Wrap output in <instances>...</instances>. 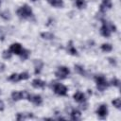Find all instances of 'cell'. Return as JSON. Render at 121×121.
I'll list each match as a JSON object with an SVG mask.
<instances>
[{
  "mask_svg": "<svg viewBox=\"0 0 121 121\" xmlns=\"http://www.w3.org/2000/svg\"><path fill=\"white\" fill-rule=\"evenodd\" d=\"M43 66V62L41 60H34V73L36 75L40 74L42 71V68Z\"/></svg>",
  "mask_w": 121,
  "mask_h": 121,
  "instance_id": "cell-8",
  "label": "cell"
},
{
  "mask_svg": "<svg viewBox=\"0 0 121 121\" xmlns=\"http://www.w3.org/2000/svg\"><path fill=\"white\" fill-rule=\"evenodd\" d=\"M32 86L34 88H43L45 86V82L42 79L35 78V79L32 80Z\"/></svg>",
  "mask_w": 121,
  "mask_h": 121,
  "instance_id": "cell-12",
  "label": "cell"
},
{
  "mask_svg": "<svg viewBox=\"0 0 121 121\" xmlns=\"http://www.w3.org/2000/svg\"><path fill=\"white\" fill-rule=\"evenodd\" d=\"M31 1H33V2H36V1H38V0H31Z\"/></svg>",
  "mask_w": 121,
  "mask_h": 121,
  "instance_id": "cell-32",
  "label": "cell"
},
{
  "mask_svg": "<svg viewBox=\"0 0 121 121\" xmlns=\"http://www.w3.org/2000/svg\"><path fill=\"white\" fill-rule=\"evenodd\" d=\"M29 100H30L32 103H34L35 105H37V106L41 105L42 102H43V98H42V96L39 95H30Z\"/></svg>",
  "mask_w": 121,
  "mask_h": 121,
  "instance_id": "cell-10",
  "label": "cell"
},
{
  "mask_svg": "<svg viewBox=\"0 0 121 121\" xmlns=\"http://www.w3.org/2000/svg\"><path fill=\"white\" fill-rule=\"evenodd\" d=\"M96 113H97V115L100 117V118H105L106 116H107V114H108V108H107V105H105V104H102V105H100L99 107H98V109H97V111H96Z\"/></svg>",
  "mask_w": 121,
  "mask_h": 121,
  "instance_id": "cell-6",
  "label": "cell"
},
{
  "mask_svg": "<svg viewBox=\"0 0 121 121\" xmlns=\"http://www.w3.org/2000/svg\"><path fill=\"white\" fill-rule=\"evenodd\" d=\"M9 80H10L12 82L19 81V76H18V74H12V75H10L9 78Z\"/></svg>",
  "mask_w": 121,
  "mask_h": 121,
  "instance_id": "cell-25",
  "label": "cell"
},
{
  "mask_svg": "<svg viewBox=\"0 0 121 121\" xmlns=\"http://www.w3.org/2000/svg\"><path fill=\"white\" fill-rule=\"evenodd\" d=\"M111 84L113 85V86H115V87H119V85H120V80H119L118 78H113L111 80Z\"/></svg>",
  "mask_w": 121,
  "mask_h": 121,
  "instance_id": "cell-28",
  "label": "cell"
},
{
  "mask_svg": "<svg viewBox=\"0 0 121 121\" xmlns=\"http://www.w3.org/2000/svg\"><path fill=\"white\" fill-rule=\"evenodd\" d=\"M95 82H96V88L101 92L104 91L110 85L103 76H95Z\"/></svg>",
  "mask_w": 121,
  "mask_h": 121,
  "instance_id": "cell-3",
  "label": "cell"
},
{
  "mask_svg": "<svg viewBox=\"0 0 121 121\" xmlns=\"http://www.w3.org/2000/svg\"><path fill=\"white\" fill-rule=\"evenodd\" d=\"M0 95H1V90H0Z\"/></svg>",
  "mask_w": 121,
  "mask_h": 121,
  "instance_id": "cell-33",
  "label": "cell"
},
{
  "mask_svg": "<svg viewBox=\"0 0 121 121\" xmlns=\"http://www.w3.org/2000/svg\"><path fill=\"white\" fill-rule=\"evenodd\" d=\"M75 71L78 73V74H80V75H84L85 74V72H84V69H83V67L81 66V65H78V64H77V65H75Z\"/></svg>",
  "mask_w": 121,
  "mask_h": 121,
  "instance_id": "cell-23",
  "label": "cell"
},
{
  "mask_svg": "<svg viewBox=\"0 0 121 121\" xmlns=\"http://www.w3.org/2000/svg\"><path fill=\"white\" fill-rule=\"evenodd\" d=\"M112 46L110 43H103L101 45V50L104 52H110L112 51Z\"/></svg>",
  "mask_w": 121,
  "mask_h": 121,
  "instance_id": "cell-21",
  "label": "cell"
},
{
  "mask_svg": "<svg viewBox=\"0 0 121 121\" xmlns=\"http://www.w3.org/2000/svg\"><path fill=\"white\" fill-rule=\"evenodd\" d=\"M17 14L22 19H28V18H30L32 16V10H31V9L29 8L28 5L25 4L24 6H22V7H20L18 9Z\"/></svg>",
  "mask_w": 121,
  "mask_h": 121,
  "instance_id": "cell-2",
  "label": "cell"
},
{
  "mask_svg": "<svg viewBox=\"0 0 121 121\" xmlns=\"http://www.w3.org/2000/svg\"><path fill=\"white\" fill-rule=\"evenodd\" d=\"M86 1L85 0H76V6L78 8V9H84L86 7Z\"/></svg>",
  "mask_w": 121,
  "mask_h": 121,
  "instance_id": "cell-20",
  "label": "cell"
},
{
  "mask_svg": "<svg viewBox=\"0 0 121 121\" xmlns=\"http://www.w3.org/2000/svg\"><path fill=\"white\" fill-rule=\"evenodd\" d=\"M53 91L59 95H66L67 94V88L61 83H55L53 85Z\"/></svg>",
  "mask_w": 121,
  "mask_h": 121,
  "instance_id": "cell-5",
  "label": "cell"
},
{
  "mask_svg": "<svg viewBox=\"0 0 121 121\" xmlns=\"http://www.w3.org/2000/svg\"><path fill=\"white\" fill-rule=\"evenodd\" d=\"M47 2L56 8H61L63 6V1L62 0H47Z\"/></svg>",
  "mask_w": 121,
  "mask_h": 121,
  "instance_id": "cell-15",
  "label": "cell"
},
{
  "mask_svg": "<svg viewBox=\"0 0 121 121\" xmlns=\"http://www.w3.org/2000/svg\"><path fill=\"white\" fill-rule=\"evenodd\" d=\"M5 69H6L5 64H4V63H0V73L4 72V71H5Z\"/></svg>",
  "mask_w": 121,
  "mask_h": 121,
  "instance_id": "cell-30",
  "label": "cell"
},
{
  "mask_svg": "<svg viewBox=\"0 0 121 121\" xmlns=\"http://www.w3.org/2000/svg\"><path fill=\"white\" fill-rule=\"evenodd\" d=\"M112 6V4L111 0H103V3L100 6V11L103 13L106 11L107 9H111Z\"/></svg>",
  "mask_w": 121,
  "mask_h": 121,
  "instance_id": "cell-11",
  "label": "cell"
},
{
  "mask_svg": "<svg viewBox=\"0 0 121 121\" xmlns=\"http://www.w3.org/2000/svg\"><path fill=\"white\" fill-rule=\"evenodd\" d=\"M19 56L21 57V59H22L23 60H26V59L28 58V56H29V51L23 48V50H22V52H21V54H20Z\"/></svg>",
  "mask_w": 121,
  "mask_h": 121,
  "instance_id": "cell-22",
  "label": "cell"
},
{
  "mask_svg": "<svg viewBox=\"0 0 121 121\" xmlns=\"http://www.w3.org/2000/svg\"><path fill=\"white\" fill-rule=\"evenodd\" d=\"M18 76H19V80H22V79H27V78H29V75H28V73H26V72H23V73L19 74Z\"/></svg>",
  "mask_w": 121,
  "mask_h": 121,
  "instance_id": "cell-27",
  "label": "cell"
},
{
  "mask_svg": "<svg viewBox=\"0 0 121 121\" xmlns=\"http://www.w3.org/2000/svg\"><path fill=\"white\" fill-rule=\"evenodd\" d=\"M2 56H3L4 59L9 60V59L11 58V51L10 50H4L3 53H2Z\"/></svg>",
  "mask_w": 121,
  "mask_h": 121,
  "instance_id": "cell-24",
  "label": "cell"
},
{
  "mask_svg": "<svg viewBox=\"0 0 121 121\" xmlns=\"http://www.w3.org/2000/svg\"><path fill=\"white\" fill-rule=\"evenodd\" d=\"M112 105L115 107V108H117V109H120L121 108V100H120V98H115L114 100H112Z\"/></svg>",
  "mask_w": 121,
  "mask_h": 121,
  "instance_id": "cell-26",
  "label": "cell"
},
{
  "mask_svg": "<svg viewBox=\"0 0 121 121\" xmlns=\"http://www.w3.org/2000/svg\"><path fill=\"white\" fill-rule=\"evenodd\" d=\"M5 108V105H4V102L2 100H0V111H3Z\"/></svg>",
  "mask_w": 121,
  "mask_h": 121,
  "instance_id": "cell-31",
  "label": "cell"
},
{
  "mask_svg": "<svg viewBox=\"0 0 121 121\" xmlns=\"http://www.w3.org/2000/svg\"><path fill=\"white\" fill-rule=\"evenodd\" d=\"M41 36H42L43 39H45V40H52V39H54V35L51 32H42Z\"/></svg>",
  "mask_w": 121,
  "mask_h": 121,
  "instance_id": "cell-19",
  "label": "cell"
},
{
  "mask_svg": "<svg viewBox=\"0 0 121 121\" xmlns=\"http://www.w3.org/2000/svg\"><path fill=\"white\" fill-rule=\"evenodd\" d=\"M112 31H113V32L116 31L115 26L112 25V24H111V23H108L106 21H103L102 26L100 28V33L102 34V36H104V37H110Z\"/></svg>",
  "mask_w": 121,
  "mask_h": 121,
  "instance_id": "cell-1",
  "label": "cell"
},
{
  "mask_svg": "<svg viewBox=\"0 0 121 121\" xmlns=\"http://www.w3.org/2000/svg\"><path fill=\"white\" fill-rule=\"evenodd\" d=\"M69 74H70V70L65 66H60L58 70L55 72V76L60 79L66 78L69 76Z\"/></svg>",
  "mask_w": 121,
  "mask_h": 121,
  "instance_id": "cell-4",
  "label": "cell"
},
{
  "mask_svg": "<svg viewBox=\"0 0 121 121\" xmlns=\"http://www.w3.org/2000/svg\"><path fill=\"white\" fill-rule=\"evenodd\" d=\"M74 99H75L77 102H78V103H83V102H85V100H86L85 95H84L83 93H81V92H77V93H75V94H74Z\"/></svg>",
  "mask_w": 121,
  "mask_h": 121,
  "instance_id": "cell-9",
  "label": "cell"
},
{
  "mask_svg": "<svg viewBox=\"0 0 121 121\" xmlns=\"http://www.w3.org/2000/svg\"><path fill=\"white\" fill-rule=\"evenodd\" d=\"M108 60H109V62L111 63V64H112V65H116V60H115V59H113V58H109L108 59Z\"/></svg>",
  "mask_w": 121,
  "mask_h": 121,
  "instance_id": "cell-29",
  "label": "cell"
},
{
  "mask_svg": "<svg viewBox=\"0 0 121 121\" xmlns=\"http://www.w3.org/2000/svg\"><path fill=\"white\" fill-rule=\"evenodd\" d=\"M33 114L31 113H28V114H24V113H18L17 114V120H24V119H26V118H33Z\"/></svg>",
  "mask_w": 121,
  "mask_h": 121,
  "instance_id": "cell-18",
  "label": "cell"
},
{
  "mask_svg": "<svg viewBox=\"0 0 121 121\" xmlns=\"http://www.w3.org/2000/svg\"><path fill=\"white\" fill-rule=\"evenodd\" d=\"M67 51H68L69 54H71V55H73V56H78V51H77V49L75 48V46L73 45V43H72V42H69V43H68V45H67Z\"/></svg>",
  "mask_w": 121,
  "mask_h": 121,
  "instance_id": "cell-13",
  "label": "cell"
},
{
  "mask_svg": "<svg viewBox=\"0 0 121 121\" xmlns=\"http://www.w3.org/2000/svg\"><path fill=\"white\" fill-rule=\"evenodd\" d=\"M0 16H1L3 19H5V20H9V19L11 18L10 12H9L8 9H5V10L1 11V12H0Z\"/></svg>",
  "mask_w": 121,
  "mask_h": 121,
  "instance_id": "cell-17",
  "label": "cell"
},
{
  "mask_svg": "<svg viewBox=\"0 0 121 121\" xmlns=\"http://www.w3.org/2000/svg\"><path fill=\"white\" fill-rule=\"evenodd\" d=\"M9 50H10L12 53L16 54V55H20L21 52H22V50H23V47H22V45H21L20 43H12V44L10 45Z\"/></svg>",
  "mask_w": 121,
  "mask_h": 121,
  "instance_id": "cell-7",
  "label": "cell"
},
{
  "mask_svg": "<svg viewBox=\"0 0 121 121\" xmlns=\"http://www.w3.org/2000/svg\"><path fill=\"white\" fill-rule=\"evenodd\" d=\"M11 97L14 101H18L20 99H23V95H22V92H12L11 93Z\"/></svg>",
  "mask_w": 121,
  "mask_h": 121,
  "instance_id": "cell-16",
  "label": "cell"
},
{
  "mask_svg": "<svg viewBox=\"0 0 121 121\" xmlns=\"http://www.w3.org/2000/svg\"><path fill=\"white\" fill-rule=\"evenodd\" d=\"M80 117H81L80 112L78 110H77V109H73L72 112H71V118L73 120H78Z\"/></svg>",
  "mask_w": 121,
  "mask_h": 121,
  "instance_id": "cell-14",
  "label": "cell"
}]
</instances>
